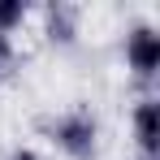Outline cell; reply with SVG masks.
<instances>
[{
	"mask_svg": "<svg viewBox=\"0 0 160 160\" xmlns=\"http://www.w3.org/2000/svg\"><path fill=\"white\" fill-rule=\"evenodd\" d=\"M130 134L138 143V160H160V104H156V95H143L134 104Z\"/></svg>",
	"mask_w": 160,
	"mask_h": 160,
	"instance_id": "3957f363",
	"label": "cell"
},
{
	"mask_svg": "<svg viewBox=\"0 0 160 160\" xmlns=\"http://www.w3.org/2000/svg\"><path fill=\"white\" fill-rule=\"evenodd\" d=\"M26 18H30V4L26 0H0V35H18V30L26 26Z\"/></svg>",
	"mask_w": 160,
	"mask_h": 160,
	"instance_id": "5b68a950",
	"label": "cell"
},
{
	"mask_svg": "<svg viewBox=\"0 0 160 160\" xmlns=\"http://www.w3.org/2000/svg\"><path fill=\"white\" fill-rule=\"evenodd\" d=\"M43 22H48V39L52 43H74L78 39V9L74 4H48Z\"/></svg>",
	"mask_w": 160,
	"mask_h": 160,
	"instance_id": "277c9868",
	"label": "cell"
},
{
	"mask_svg": "<svg viewBox=\"0 0 160 160\" xmlns=\"http://www.w3.org/2000/svg\"><path fill=\"white\" fill-rule=\"evenodd\" d=\"M13 61H18V48H13V39H9V35H0V78L13 69Z\"/></svg>",
	"mask_w": 160,
	"mask_h": 160,
	"instance_id": "8992f818",
	"label": "cell"
},
{
	"mask_svg": "<svg viewBox=\"0 0 160 160\" xmlns=\"http://www.w3.org/2000/svg\"><path fill=\"white\" fill-rule=\"evenodd\" d=\"M39 130H43V138L65 160H95V152H100V121H95L91 108H82V104L43 117Z\"/></svg>",
	"mask_w": 160,
	"mask_h": 160,
	"instance_id": "6da1fadb",
	"label": "cell"
},
{
	"mask_svg": "<svg viewBox=\"0 0 160 160\" xmlns=\"http://www.w3.org/2000/svg\"><path fill=\"white\" fill-rule=\"evenodd\" d=\"M4 160H48V156H43V152H35V147H13Z\"/></svg>",
	"mask_w": 160,
	"mask_h": 160,
	"instance_id": "52a82bcc",
	"label": "cell"
},
{
	"mask_svg": "<svg viewBox=\"0 0 160 160\" xmlns=\"http://www.w3.org/2000/svg\"><path fill=\"white\" fill-rule=\"evenodd\" d=\"M126 69L134 82H156L160 74V30L152 22H134L126 30Z\"/></svg>",
	"mask_w": 160,
	"mask_h": 160,
	"instance_id": "7a4b0ae2",
	"label": "cell"
}]
</instances>
